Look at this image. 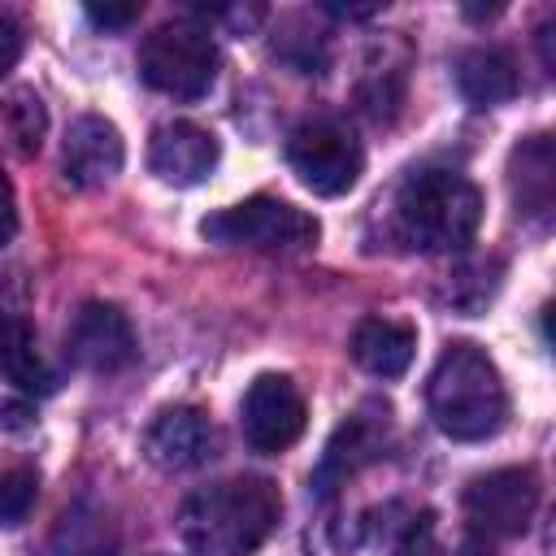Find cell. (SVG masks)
Wrapping results in <instances>:
<instances>
[{
    "label": "cell",
    "instance_id": "cell-1",
    "mask_svg": "<svg viewBox=\"0 0 556 556\" xmlns=\"http://www.w3.org/2000/svg\"><path fill=\"white\" fill-rule=\"evenodd\" d=\"M282 495L269 478H222L178 508V534L195 556H252L278 526Z\"/></svg>",
    "mask_w": 556,
    "mask_h": 556
},
{
    "label": "cell",
    "instance_id": "cell-2",
    "mask_svg": "<svg viewBox=\"0 0 556 556\" xmlns=\"http://www.w3.org/2000/svg\"><path fill=\"white\" fill-rule=\"evenodd\" d=\"M478 222V187L447 165H421L395 187L391 235L413 252H460L465 243H473Z\"/></svg>",
    "mask_w": 556,
    "mask_h": 556
},
{
    "label": "cell",
    "instance_id": "cell-3",
    "mask_svg": "<svg viewBox=\"0 0 556 556\" xmlns=\"http://www.w3.org/2000/svg\"><path fill=\"white\" fill-rule=\"evenodd\" d=\"M426 404L434 426L447 439L478 443L504 430L508 421V387L495 361L478 343H447L426 382Z\"/></svg>",
    "mask_w": 556,
    "mask_h": 556
},
{
    "label": "cell",
    "instance_id": "cell-4",
    "mask_svg": "<svg viewBox=\"0 0 556 556\" xmlns=\"http://www.w3.org/2000/svg\"><path fill=\"white\" fill-rule=\"evenodd\" d=\"M139 74L161 96L200 100L217 83V43L200 22H165L139 43Z\"/></svg>",
    "mask_w": 556,
    "mask_h": 556
},
{
    "label": "cell",
    "instance_id": "cell-5",
    "mask_svg": "<svg viewBox=\"0 0 556 556\" xmlns=\"http://www.w3.org/2000/svg\"><path fill=\"white\" fill-rule=\"evenodd\" d=\"M200 230L213 243L256 248V252H308L317 243V217L278 200V195L239 200V204L204 217Z\"/></svg>",
    "mask_w": 556,
    "mask_h": 556
},
{
    "label": "cell",
    "instance_id": "cell-6",
    "mask_svg": "<svg viewBox=\"0 0 556 556\" xmlns=\"http://www.w3.org/2000/svg\"><path fill=\"white\" fill-rule=\"evenodd\" d=\"M287 165L313 195H343L365 169V148L339 117H308L287 135Z\"/></svg>",
    "mask_w": 556,
    "mask_h": 556
},
{
    "label": "cell",
    "instance_id": "cell-7",
    "mask_svg": "<svg viewBox=\"0 0 556 556\" xmlns=\"http://www.w3.org/2000/svg\"><path fill=\"white\" fill-rule=\"evenodd\" d=\"M539 473L530 465H508V469H491L482 478H473L465 486V521L469 534L478 539H517L530 530L534 513H539Z\"/></svg>",
    "mask_w": 556,
    "mask_h": 556
},
{
    "label": "cell",
    "instance_id": "cell-8",
    "mask_svg": "<svg viewBox=\"0 0 556 556\" xmlns=\"http://www.w3.org/2000/svg\"><path fill=\"white\" fill-rule=\"evenodd\" d=\"M304 395L300 387L287 378V374H261L248 395H243V408H239V421H243V439L252 452H287L300 434H304Z\"/></svg>",
    "mask_w": 556,
    "mask_h": 556
},
{
    "label": "cell",
    "instance_id": "cell-9",
    "mask_svg": "<svg viewBox=\"0 0 556 556\" xmlns=\"http://www.w3.org/2000/svg\"><path fill=\"white\" fill-rule=\"evenodd\" d=\"M65 352L78 369H91V374H117L135 361V330L126 321V313L117 304H104V300H87L70 330H65Z\"/></svg>",
    "mask_w": 556,
    "mask_h": 556
},
{
    "label": "cell",
    "instance_id": "cell-10",
    "mask_svg": "<svg viewBox=\"0 0 556 556\" xmlns=\"http://www.w3.org/2000/svg\"><path fill=\"white\" fill-rule=\"evenodd\" d=\"M122 161H126V148H122V135L113 122H104L96 113H83L70 122L65 143H61V174L70 187L96 191L117 178Z\"/></svg>",
    "mask_w": 556,
    "mask_h": 556
},
{
    "label": "cell",
    "instance_id": "cell-11",
    "mask_svg": "<svg viewBox=\"0 0 556 556\" xmlns=\"http://www.w3.org/2000/svg\"><path fill=\"white\" fill-rule=\"evenodd\" d=\"M217 447V430L213 421L191 408V404H174V408H161L152 417V426L143 430V452L152 465L161 469H200Z\"/></svg>",
    "mask_w": 556,
    "mask_h": 556
},
{
    "label": "cell",
    "instance_id": "cell-12",
    "mask_svg": "<svg viewBox=\"0 0 556 556\" xmlns=\"http://www.w3.org/2000/svg\"><path fill=\"white\" fill-rule=\"evenodd\" d=\"M222 148L217 139L195 126V122H165L152 130V143H148V165L156 178L174 182V187H191V182H204L217 165Z\"/></svg>",
    "mask_w": 556,
    "mask_h": 556
},
{
    "label": "cell",
    "instance_id": "cell-13",
    "mask_svg": "<svg viewBox=\"0 0 556 556\" xmlns=\"http://www.w3.org/2000/svg\"><path fill=\"white\" fill-rule=\"evenodd\" d=\"M382 447H387V408L382 413H356V417H348L334 430V439L326 443L321 465L313 473L317 495H330L334 486H343L356 469H365L369 460H378Z\"/></svg>",
    "mask_w": 556,
    "mask_h": 556
},
{
    "label": "cell",
    "instance_id": "cell-14",
    "mask_svg": "<svg viewBox=\"0 0 556 556\" xmlns=\"http://www.w3.org/2000/svg\"><path fill=\"white\" fill-rule=\"evenodd\" d=\"M508 182H513V204L530 222H547L556 204V152L552 135H530L513 148L508 161Z\"/></svg>",
    "mask_w": 556,
    "mask_h": 556
},
{
    "label": "cell",
    "instance_id": "cell-15",
    "mask_svg": "<svg viewBox=\"0 0 556 556\" xmlns=\"http://www.w3.org/2000/svg\"><path fill=\"white\" fill-rule=\"evenodd\" d=\"M413 348H417V330L408 321H391V317H365L352 330V356L361 369H369L374 378H400L413 365Z\"/></svg>",
    "mask_w": 556,
    "mask_h": 556
},
{
    "label": "cell",
    "instance_id": "cell-16",
    "mask_svg": "<svg viewBox=\"0 0 556 556\" xmlns=\"http://www.w3.org/2000/svg\"><path fill=\"white\" fill-rule=\"evenodd\" d=\"M456 87L473 109H495L517 96V65L500 48H469L456 61Z\"/></svg>",
    "mask_w": 556,
    "mask_h": 556
},
{
    "label": "cell",
    "instance_id": "cell-17",
    "mask_svg": "<svg viewBox=\"0 0 556 556\" xmlns=\"http://www.w3.org/2000/svg\"><path fill=\"white\" fill-rule=\"evenodd\" d=\"M0 374L13 387L30 391V395L52 391V382H56L48 361L39 356V343H35L30 326L22 317H9V313H0Z\"/></svg>",
    "mask_w": 556,
    "mask_h": 556
},
{
    "label": "cell",
    "instance_id": "cell-18",
    "mask_svg": "<svg viewBox=\"0 0 556 556\" xmlns=\"http://www.w3.org/2000/svg\"><path fill=\"white\" fill-rule=\"evenodd\" d=\"M117 526L96 504H74L52 530V556H113Z\"/></svg>",
    "mask_w": 556,
    "mask_h": 556
},
{
    "label": "cell",
    "instance_id": "cell-19",
    "mask_svg": "<svg viewBox=\"0 0 556 556\" xmlns=\"http://www.w3.org/2000/svg\"><path fill=\"white\" fill-rule=\"evenodd\" d=\"M395 556H491V547H486V539H478V534H456V539H447V534L439 530L434 513H421V517L408 521V530H404Z\"/></svg>",
    "mask_w": 556,
    "mask_h": 556
},
{
    "label": "cell",
    "instance_id": "cell-20",
    "mask_svg": "<svg viewBox=\"0 0 556 556\" xmlns=\"http://www.w3.org/2000/svg\"><path fill=\"white\" fill-rule=\"evenodd\" d=\"M387 48L391 39H382L374 48V61H369V74L361 78V104L374 113V117H391L400 96H404V65H408V52L400 61H387Z\"/></svg>",
    "mask_w": 556,
    "mask_h": 556
},
{
    "label": "cell",
    "instance_id": "cell-21",
    "mask_svg": "<svg viewBox=\"0 0 556 556\" xmlns=\"http://www.w3.org/2000/svg\"><path fill=\"white\" fill-rule=\"evenodd\" d=\"M0 126L13 139L17 152H35L39 139H43V104H39V96L30 87H13L0 100Z\"/></svg>",
    "mask_w": 556,
    "mask_h": 556
},
{
    "label": "cell",
    "instance_id": "cell-22",
    "mask_svg": "<svg viewBox=\"0 0 556 556\" xmlns=\"http://www.w3.org/2000/svg\"><path fill=\"white\" fill-rule=\"evenodd\" d=\"M39 495V478L35 469H9L0 473V526H22L35 508Z\"/></svg>",
    "mask_w": 556,
    "mask_h": 556
},
{
    "label": "cell",
    "instance_id": "cell-23",
    "mask_svg": "<svg viewBox=\"0 0 556 556\" xmlns=\"http://www.w3.org/2000/svg\"><path fill=\"white\" fill-rule=\"evenodd\" d=\"M17 56H22V26L9 13H0V74H9Z\"/></svg>",
    "mask_w": 556,
    "mask_h": 556
},
{
    "label": "cell",
    "instance_id": "cell-24",
    "mask_svg": "<svg viewBox=\"0 0 556 556\" xmlns=\"http://www.w3.org/2000/svg\"><path fill=\"white\" fill-rule=\"evenodd\" d=\"M17 235V200H13V182L9 174L0 169V248Z\"/></svg>",
    "mask_w": 556,
    "mask_h": 556
},
{
    "label": "cell",
    "instance_id": "cell-25",
    "mask_svg": "<svg viewBox=\"0 0 556 556\" xmlns=\"http://www.w3.org/2000/svg\"><path fill=\"white\" fill-rule=\"evenodd\" d=\"M87 17H91L96 26H130V22L139 17V9H135V4H126V9H96V4H91Z\"/></svg>",
    "mask_w": 556,
    "mask_h": 556
}]
</instances>
